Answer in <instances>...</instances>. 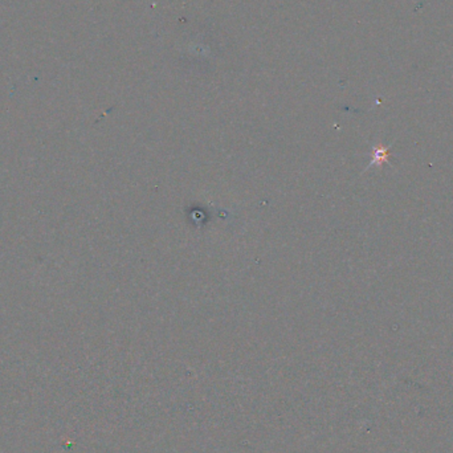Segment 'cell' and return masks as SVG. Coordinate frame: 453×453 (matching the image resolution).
I'll list each match as a JSON object with an SVG mask.
<instances>
[{
  "label": "cell",
  "mask_w": 453,
  "mask_h": 453,
  "mask_svg": "<svg viewBox=\"0 0 453 453\" xmlns=\"http://www.w3.org/2000/svg\"><path fill=\"white\" fill-rule=\"evenodd\" d=\"M388 155H390V153H388L387 147L376 146L375 149H374V158H372L370 166H372V164H382L384 160L388 159Z\"/></svg>",
  "instance_id": "1"
}]
</instances>
